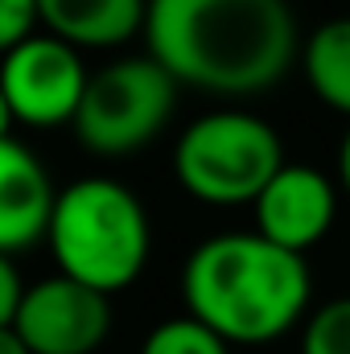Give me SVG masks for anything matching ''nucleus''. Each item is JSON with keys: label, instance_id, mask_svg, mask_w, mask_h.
<instances>
[{"label": "nucleus", "instance_id": "2", "mask_svg": "<svg viewBox=\"0 0 350 354\" xmlns=\"http://www.w3.org/2000/svg\"><path fill=\"white\" fill-rule=\"evenodd\" d=\"M305 256L260 231H223L202 239L181 268L185 313L231 346H264L288 334L309 309Z\"/></svg>", "mask_w": 350, "mask_h": 354}, {"label": "nucleus", "instance_id": "4", "mask_svg": "<svg viewBox=\"0 0 350 354\" xmlns=\"http://www.w3.org/2000/svg\"><path fill=\"white\" fill-rule=\"evenodd\" d=\"M284 149L276 128L252 111H210L174 145V174L185 194L210 206H243L280 174Z\"/></svg>", "mask_w": 350, "mask_h": 354}, {"label": "nucleus", "instance_id": "3", "mask_svg": "<svg viewBox=\"0 0 350 354\" xmlns=\"http://www.w3.org/2000/svg\"><path fill=\"white\" fill-rule=\"evenodd\" d=\"M46 243L62 276L111 297L145 272L153 231L145 202L128 185L111 177H83L58 194Z\"/></svg>", "mask_w": 350, "mask_h": 354}, {"label": "nucleus", "instance_id": "16", "mask_svg": "<svg viewBox=\"0 0 350 354\" xmlns=\"http://www.w3.org/2000/svg\"><path fill=\"white\" fill-rule=\"evenodd\" d=\"M338 177H342V185H347V194H350V128H347V136H342V149H338Z\"/></svg>", "mask_w": 350, "mask_h": 354}, {"label": "nucleus", "instance_id": "15", "mask_svg": "<svg viewBox=\"0 0 350 354\" xmlns=\"http://www.w3.org/2000/svg\"><path fill=\"white\" fill-rule=\"evenodd\" d=\"M25 292H29V284H21L12 256H0V326H8L17 317V309L25 305Z\"/></svg>", "mask_w": 350, "mask_h": 354}, {"label": "nucleus", "instance_id": "12", "mask_svg": "<svg viewBox=\"0 0 350 354\" xmlns=\"http://www.w3.org/2000/svg\"><path fill=\"white\" fill-rule=\"evenodd\" d=\"M140 354H231V342L185 313V317H169L153 326L149 338L140 342Z\"/></svg>", "mask_w": 350, "mask_h": 354}, {"label": "nucleus", "instance_id": "14", "mask_svg": "<svg viewBox=\"0 0 350 354\" xmlns=\"http://www.w3.org/2000/svg\"><path fill=\"white\" fill-rule=\"evenodd\" d=\"M42 21L37 0H0V46L12 50L25 37H33V25Z\"/></svg>", "mask_w": 350, "mask_h": 354}, {"label": "nucleus", "instance_id": "9", "mask_svg": "<svg viewBox=\"0 0 350 354\" xmlns=\"http://www.w3.org/2000/svg\"><path fill=\"white\" fill-rule=\"evenodd\" d=\"M58 194L46 165L33 149H25L12 132L0 140V252L17 256L42 235H50Z\"/></svg>", "mask_w": 350, "mask_h": 354}, {"label": "nucleus", "instance_id": "13", "mask_svg": "<svg viewBox=\"0 0 350 354\" xmlns=\"http://www.w3.org/2000/svg\"><path fill=\"white\" fill-rule=\"evenodd\" d=\"M301 354H350V297H338L309 313Z\"/></svg>", "mask_w": 350, "mask_h": 354}, {"label": "nucleus", "instance_id": "1", "mask_svg": "<svg viewBox=\"0 0 350 354\" xmlns=\"http://www.w3.org/2000/svg\"><path fill=\"white\" fill-rule=\"evenodd\" d=\"M149 54L177 87L210 95H260L297 58L288 0H149Z\"/></svg>", "mask_w": 350, "mask_h": 354}, {"label": "nucleus", "instance_id": "8", "mask_svg": "<svg viewBox=\"0 0 350 354\" xmlns=\"http://www.w3.org/2000/svg\"><path fill=\"white\" fill-rule=\"evenodd\" d=\"M256 231L264 239L305 256L338 218V189L317 165H284L256 198Z\"/></svg>", "mask_w": 350, "mask_h": 354}, {"label": "nucleus", "instance_id": "5", "mask_svg": "<svg viewBox=\"0 0 350 354\" xmlns=\"http://www.w3.org/2000/svg\"><path fill=\"white\" fill-rule=\"evenodd\" d=\"M177 79L153 58H120L91 75L75 132L99 157L140 153L174 115Z\"/></svg>", "mask_w": 350, "mask_h": 354}, {"label": "nucleus", "instance_id": "7", "mask_svg": "<svg viewBox=\"0 0 350 354\" xmlns=\"http://www.w3.org/2000/svg\"><path fill=\"white\" fill-rule=\"evenodd\" d=\"M0 330H12L29 354H95L107 342L111 305L103 292L58 272L29 284L25 305Z\"/></svg>", "mask_w": 350, "mask_h": 354}, {"label": "nucleus", "instance_id": "6", "mask_svg": "<svg viewBox=\"0 0 350 354\" xmlns=\"http://www.w3.org/2000/svg\"><path fill=\"white\" fill-rule=\"evenodd\" d=\"M87 83L91 75L71 41L54 33H33L21 46L4 50V71H0L4 120L25 128L75 124Z\"/></svg>", "mask_w": 350, "mask_h": 354}, {"label": "nucleus", "instance_id": "10", "mask_svg": "<svg viewBox=\"0 0 350 354\" xmlns=\"http://www.w3.org/2000/svg\"><path fill=\"white\" fill-rule=\"evenodd\" d=\"M42 4V25L79 46L111 50L124 46L132 33H145L149 21V0H37Z\"/></svg>", "mask_w": 350, "mask_h": 354}, {"label": "nucleus", "instance_id": "17", "mask_svg": "<svg viewBox=\"0 0 350 354\" xmlns=\"http://www.w3.org/2000/svg\"><path fill=\"white\" fill-rule=\"evenodd\" d=\"M0 354H29V346H25L12 330H0Z\"/></svg>", "mask_w": 350, "mask_h": 354}, {"label": "nucleus", "instance_id": "11", "mask_svg": "<svg viewBox=\"0 0 350 354\" xmlns=\"http://www.w3.org/2000/svg\"><path fill=\"white\" fill-rule=\"evenodd\" d=\"M301 71L326 107L350 115V17L322 21L301 41Z\"/></svg>", "mask_w": 350, "mask_h": 354}]
</instances>
